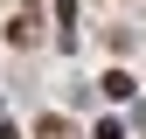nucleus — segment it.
<instances>
[{
	"mask_svg": "<svg viewBox=\"0 0 146 139\" xmlns=\"http://www.w3.org/2000/svg\"><path fill=\"white\" fill-rule=\"evenodd\" d=\"M42 139H70V125L63 118H42Z\"/></svg>",
	"mask_w": 146,
	"mask_h": 139,
	"instance_id": "f257e3e1",
	"label": "nucleus"
}]
</instances>
